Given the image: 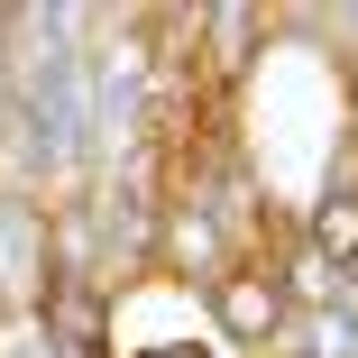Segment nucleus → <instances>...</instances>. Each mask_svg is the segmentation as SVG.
Instances as JSON below:
<instances>
[{
	"mask_svg": "<svg viewBox=\"0 0 358 358\" xmlns=\"http://www.w3.org/2000/svg\"><path fill=\"white\" fill-rule=\"evenodd\" d=\"M275 313H285V303H275V285H266V275H248V266H239V275L221 285V322H230L239 340H266V331H275Z\"/></svg>",
	"mask_w": 358,
	"mask_h": 358,
	"instance_id": "1",
	"label": "nucleus"
},
{
	"mask_svg": "<svg viewBox=\"0 0 358 358\" xmlns=\"http://www.w3.org/2000/svg\"><path fill=\"white\" fill-rule=\"evenodd\" d=\"M322 239H331V257H358V193H340L322 211Z\"/></svg>",
	"mask_w": 358,
	"mask_h": 358,
	"instance_id": "2",
	"label": "nucleus"
}]
</instances>
